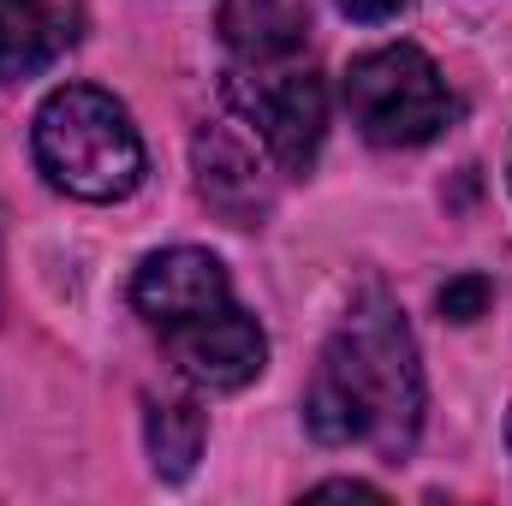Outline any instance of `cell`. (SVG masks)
<instances>
[{"label": "cell", "mask_w": 512, "mask_h": 506, "mask_svg": "<svg viewBox=\"0 0 512 506\" xmlns=\"http://www.w3.org/2000/svg\"><path fill=\"white\" fill-rule=\"evenodd\" d=\"M304 423L322 447H376L399 465L423 429V364L411 322L382 286H364L322 346L304 393Z\"/></svg>", "instance_id": "cell-1"}, {"label": "cell", "mask_w": 512, "mask_h": 506, "mask_svg": "<svg viewBox=\"0 0 512 506\" xmlns=\"http://www.w3.org/2000/svg\"><path fill=\"white\" fill-rule=\"evenodd\" d=\"M36 167L78 203H120L143 185V137L131 114L96 84H66L36 108Z\"/></svg>", "instance_id": "cell-2"}, {"label": "cell", "mask_w": 512, "mask_h": 506, "mask_svg": "<svg viewBox=\"0 0 512 506\" xmlns=\"http://www.w3.org/2000/svg\"><path fill=\"white\" fill-rule=\"evenodd\" d=\"M340 96L352 126L382 149H417L453 120V90L417 42H387L358 54L340 78Z\"/></svg>", "instance_id": "cell-3"}, {"label": "cell", "mask_w": 512, "mask_h": 506, "mask_svg": "<svg viewBox=\"0 0 512 506\" xmlns=\"http://www.w3.org/2000/svg\"><path fill=\"white\" fill-rule=\"evenodd\" d=\"M227 102L256 131V143L274 155L280 173H310V161L322 149V131H328V90L304 66V54L274 60V66H233L227 72Z\"/></svg>", "instance_id": "cell-4"}, {"label": "cell", "mask_w": 512, "mask_h": 506, "mask_svg": "<svg viewBox=\"0 0 512 506\" xmlns=\"http://www.w3.org/2000/svg\"><path fill=\"white\" fill-rule=\"evenodd\" d=\"M161 346H167L179 376L191 387H209V393H239L268 364V340H262L256 316L239 298L197 316V322H185V328H173V334H161Z\"/></svg>", "instance_id": "cell-5"}, {"label": "cell", "mask_w": 512, "mask_h": 506, "mask_svg": "<svg viewBox=\"0 0 512 506\" xmlns=\"http://www.w3.org/2000/svg\"><path fill=\"white\" fill-rule=\"evenodd\" d=\"M191 161H197V191L203 203L227 221V227H262V215L274 209V155L256 143V131L239 126H203L191 143Z\"/></svg>", "instance_id": "cell-6"}, {"label": "cell", "mask_w": 512, "mask_h": 506, "mask_svg": "<svg viewBox=\"0 0 512 506\" xmlns=\"http://www.w3.org/2000/svg\"><path fill=\"white\" fill-rule=\"evenodd\" d=\"M131 304H137V316H143L155 334H173V328H185V322H197V316L233 304V280H227V268L209 251L173 245V251H155L137 268Z\"/></svg>", "instance_id": "cell-7"}, {"label": "cell", "mask_w": 512, "mask_h": 506, "mask_svg": "<svg viewBox=\"0 0 512 506\" xmlns=\"http://www.w3.org/2000/svg\"><path fill=\"white\" fill-rule=\"evenodd\" d=\"M84 42L78 0H0V84H30Z\"/></svg>", "instance_id": "cell-8"}, {"label": "cell", "mask_w": 512, "mask_h": 506, "mask_svg": "<svg viewBox=\"0 0 512 506\" xmlns=\"http://www.w3.org/2000/svg\"><path fill=\"white\" fill-rule=\"evenodd\" d=\"M221 42L233 66L298 60L310 42V0H221Z\"/></svg>", "instance_id": "cell-9"}, {"label": "cell", "mask_w": 512, "mask_h": 506, "mask_svg": "<svg viewBox=\"0 0 512 506\" xmlns=\"http://www.w3.org/2000/svg\"><path fill=\"white\" fill-rule=\"evenodd\" d=\"M143 441H149V465L155 477L167 483H185L203 459V441H209V423L191 399H149L143 411Z\"/></svg>", "instance_id": "cell-10"}, {"label": "cell", "mask_w": 512, "mask_h": 506, "mask_svg": "<svg viewBox=\"0 0 512 506\" xmlns=\"http://www.w3.org/2000/svg\"><path fill=\"white\" fill-rule=\"evenodd\" d=\"M435 304H441V316H447V322H477V316L489 310V280H483V274H459V280H447V286H441V298H435Z\"/></svg>", "instance_id": "cell-11"}, {"label": "cell", "mask_w": 512, "mask_h": 506, "mask_svg": "<svg viewBox=\"0 0 512 506\" xmlns=\"http://www.w3.org/2000/svg\"><path fill=\"white\" fill-rule=\"evenodd\" d=\"M322 495H340V501H382V489H370V483H358V477H334V483H316V489H310V501H322Z\"/></svg>", "instance_id": "cell-12"}, {"label": "cell", "mask_w": 512, "mask_h": 506, "mask_svg": "<svg viewBox=\"0 0 512 506\" xmlns=\"http://www.w3.org/2000/svg\"><path fill=\"white\" fill-rule=\"evenodd\" d=\"M399 6H405V0H340V12H352V18H364V24H382Z\"/></svg>", "instance_id": "cell-13"}, {"label": "cell", "mask_w": 512, "mask_h": 506, "mask_svg": "<svg viewBox=\"0 0 512 506\" xmlns=\"http://www.w3.org/2000/svg\"><path fill=\"white\" fill-rule=\"evenodd\" d=\"M507 453H512V411H507Z\"/></svg>", "instance_id": "cell-14"}]
</instances>
